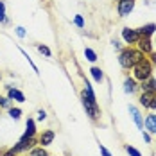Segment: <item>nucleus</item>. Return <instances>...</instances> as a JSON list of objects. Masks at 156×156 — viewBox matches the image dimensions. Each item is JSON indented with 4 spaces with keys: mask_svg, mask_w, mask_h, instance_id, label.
I'll list each match as a JSON object with an SVG mask.
<instances>
[{
    "mask_svg": "<svg viewBox=\"0 0 156 156\" xmlns=\"http://www.w3.org/2000/svg\"><path fill=\"white\" fill-rule=\"evenodd\" d=\"M83 104H84V108L90 113L92 119H97V117H99L97 101H95V95H94V92H92V86H90L88 83H86V90H84V94H83Z\"/></svg>",
    "mask_w": 156,
    "mask_h": 156,
    "instance_id": "1",
    "label": "nucleus"
},
{
    "mask_svg": "<svg viewBox=\"0 0 156 156\" xmlns=\"http://www.w3.org/2000/svg\"><path fill=\"white\" fill-rule=\"evenodd\" d=\"M142 59H144V54H142L140 50H133V48L124 50V52L120 54V58H119V61H120V65H122L124 68L135 66V65H136V63H140Z\"/></svg>",
    "mask_w": 156,
    "mask_h": 156,
    "instance_id": "2",
    "label": "nucleus"
},
{
    "mask_svg": "<svg viewBox=\"0 0 156 156\" xmlns=\"http://www.w3.org/2000/svg\"><path fill=\"white\" fill-rule=\"evenodd\" d=\"M135 77L140 79V81H145V79L151 77V63L144 61V59L140 63H136L135 65Z\"/></svg>",
    "mask_w": 156,
    "mask_h": 156,
    "instance_id": "3",
    "label": "nucleus"
},
{
    "mask_svg": "<svg viewBox=\"0 0 156 156\" xmlns=\"http://www.w3.org/2000/svg\"><path fill=\"white\" fill-rule=\"evenodd\" d=\"M133 7H135V0H120V4H119V13L122 16H126L133 11Z\"/></svg>",
    "mask_w": 156,
    "mask_h": 156,
    "instance_id": "4",
    "label": "nucleus"
},
{
    "mask_svg": "<svg viewBox=\"0 0 156 156\" xmlns=\"http://www.w3.org/2000/svg\"><path fill=\"white\" fill-rule=\"evenodd\" d=\"M122 36H124V40L127 43H135V41L140 40V34L136 31H133V29H124V31H122Z\"/></svg>",
    "mask_w": 156,
    "mask_h": 156,
    "instance_id": "5",
    "label": "nucleus"
},
{
    "mask_svg": "<svg viewBox=\"0 0 156 156\" xmlns=\"http://www.w3.org/2000/svg\"><path fill=\"white\" fill-rule=\"evenodd\" d=\"M32 145V136H23L22 140H20V144L18 145H15V151L18 153V151H23V149H27V147H31Z\"/></svg>",
    "mask_w": 156,
    "mask_h": 156,
    "instance_id": "6",
    "label": "nucleus"
},
{
    "mask_svg": "<svg viewBox=\"0 0 156 156\" xmlns=\"http://www.w3.org/2000/svg\"><path fill=\"white\" fill-rule=\"evenodd\" d=\"M129 111H131V115H133L136 126H138V127H144V122H142V117H140V113H138V109L135 108V106H129Z\"/></svg>",
    "mask_w": 156,
    "mask_h": 156,
    "instance_id": "7",
    "label": "nucleus"
},
{
    "mask_svg": "<svg viewBox=\"0 0 156 156\" xmlns=\"http://www.w3.org/2000/svg\"><path fill=\"white\" fill-rule=\"evenodd\" d=\"M145 126L151 133H156V115H149L147 120H145Z\"/></svg>",
    "mask_w": 156,
    "mask_h": 156,
    "instance_id": "8",
    "label": "nucleus"
},
{
    "mask_svg": "<svg viewBox=\"0 0 156 156\" xmlns=\"http://www.w3.org/2000/svg\"><path fill=\"white\" fill-rule=\"evenodd\" d=\"M144 90H145V92H151V94H153V92H156V81L154 79H145V83H144Z\"/></svg>",
    "mask_w": 156,
    "mask_h": 156,
    "instance_id": "9",
    "label": "nucleus"
},
{
    "mask_svg": "<svg viewBox=\"0 0 156 156\" xmlns=\"http://www.w3.org/2000/svg\"><path fill=\"white\" fill-rule=\"evenodd\" d=\"M140 52H151V41H149V38H142L140 40Z\"/></svg>",
    "mask_w": 156,
    "mask_h": 156,
    "instance_id": "10",
    "label": "nucleus"
},
{
    "mask_svg": "<svg viewBox=\"0 0 156 156\" xmlns=\"http://www.w3.org/2000/svg\"><path fill=\"white\" fill-rule=\"evenodd\" d=\"M154 25H153V23H149V25H145V27H142L140 31H138V34H140V36H149V34H153V32H154Z\"/></svg>",
    "mask_w": 156,
    "mask_h": 156,
    "instance_id": "11",
    "label": "nucleus"
},
{
    "mask_svg": "<svg viewBox=\"0 0 156 156\" xmlns=\"http://www.w3.org/2000/svg\"><path fill=\"white\" fill-rule=\"evenodd\" d=\"M52 140H54V133H52V131H45V133L41 135V144H43V145H48Z\"/></svg>",
    "mask_w": 156,
    "mask_h": 156,
    "instance_id": "12",
    "label": "nucleus"
},
{
    "mask_svg": "<svg viewBox=\"0 0 156 156\" xmlns=\"http://www.w3.org/2000/svg\"><path fill=\"white\" fill-rule=\"evenodd\" d=\"M9 97H11V99H16L18 102H23V101H25L23 94H22V92H18V90H9Z\"/></svg>",
    "mask_w": 156,
    "mask_h": 156,
    "instance_id": "13",
    "label": "nucleus"
},
{
    "mask_svg": "<svg viewBox=\"0 0 156 156\" xmlns=\"http://www.w3.org/2000/svg\"><path fill=\"white\" fill-rule=\"evenodd\" d=\"M153 97H154V95L151 94V92H145V94L142 95L140 102L144 104V106H151V101H153Z\"/></svg>",
    "mask_w": 156,
    "mask_h": 156,
    "instance_id": "14",
    "label": "nucleus"
},
{
    "mask_svg": "<svg viewBox=\"0 0 156 156\" xmlns=\"http://www.w3.org/2000/svg\"><path fill=\"white\" fill-rule=\"evenodd\" d=\"M32 135H34V120L29 119V120H27V131H25L23 136H32Z\"/></svg>",
    "mask_w": 156,
    "mask_h": 156,
    "instance_id": "15",
    "label": "nucleus"
},
{
    "mask_svg": "<svg viewBox=\"0 0 156 156\" xmlns=\"http://www.w3.org/2000/svg\"><path fill=\"white\" fill-rule=\"evenodd\" d=\"M92 76H94L95 81H99V83L102 81V72H101V68H97V66H94V68H92Z\"/></svg>",
    "mask_w": 156,
    "mask_h": 156,
    "instance_id": "16",
    "label": "nucleus"
},
{
    "mask_svg": "<svg viewBox=\"0 0 156 156\" xmlns=\"http://www.w3.org/2000/svg\"><path fill=\"white\" fill-rule=\"evenodd\" d=\"M84 54H86V58H88L90 61H95V59H97V56H95V52L92 50V48H86V50H84Z\"/></svg>",
    "mask_w": 156,
    "mask_h": 156,
    "instance_id": "17",
    "label": "nucleus"
},
{
    "mask_svg": "<svg viewBox=\"0 0 156 156\" xmlns=\"http://www.w3.org/2000/svg\"><path fill=\"white\" fill-rule=\"evenodd\" d=\"M135 90V81L133 79H127L126 81V92H133Z\"/></svg>",
    "mask_w": 156,
    "mask_h": 156,
    "instance_id": "18",
    "label": "nucleus"
},
{
    "mask_svg": "<svg viewBox=\"0 0 156 156\" xmlns=\"http://www.w3.org/2000/svg\"><path fill=\"white\" fill-rule=\"evenodd\" d=\"M0 22H5V5L0 2Z\"/></svg>",
    "mask_w": 156,
    "mask_h": 156,
    "instance_id": "19",
    "label": "nucleus"
},
{
    "mask_svg": "<svg viewBox=\"0 0 156 156\" xmlns=\"http://www.w3.org/2000/svg\"><path fill=\"white\" fill-rule=\"evenodd\" d=\"M31 156H47V153H45L43 149H34L31 153Z\"/></svg>",
    "mask_w": 156,
    "mask_h": 156,
    "instance_id": "20",
    "label": "nucleus"
},
{
    "mask_svg": "<svg viewBox=\"0 0 156 156\" xmlns=\"http://www.w3.org/2000/svg\"><path fill=\"white\" fill-rule=\"evenodd\" d=\"M20 113H22V111H20V109H9V115H11V117H13V119H20Z\"/></svg>",
    "mask_w": 156,
    "mask_h": 156,
    "instance_id": "21",
    "label": "nucleus"
},
{
    "mask_svg": "<svg viewBox=\"0 0 156 156\" xmlns=\"http://www.w3.org/2000/svg\"><path fill=\"white\" fill-rule=\"evenodd\" d=\"M127 153H129L131 156H142L140 153H138V151L135 149V147H129V145H127Z\"/></svg>",
    "mask_w": 156,
    "mask_h": 156,
    "instance_id": "22",
    "label": "nucleus"
},
{
    "mask_svg": "<svg viewBox=\"0 0 156 156\" xmlns=\"http://www.w3.org/2000/svg\"><path fill=\"white\" fill-rule=\"evenodd\" d=\"M38 50H40V52H43L45 56H50V50H48L47 47H43V45H40V47H38Z\"/></svg>",
    "mask_w": 156,
    "mask_h": 156,
    "instance_id": "23",
    "label": "nucleus"
},
{
    "mask_svg": "<svg viewBox=\"0 0 156 156\" xmlns=\"http://www.w3.org/2000/svg\"><path fill=\"white\" fill-rule=\"evenodd\" d=\"M76 25H77V27H83V25H84V22H83L81 16H76Z\"/></svg>",
    "mask_w": 156,
    "mask_h": 156,
    "instance_id": "24",
    "label": "nucleus"
},
{
    "mask_svg": "<svg viewBox=\"0 0 156 156\" xmlns=\"http://www.w3.org/2000/svg\"><path fill=\"white\" fill-rule=\"evenodd\" d=\"M101 153H102V156H111L109 154V151L106 149V147H102V145H101Z\"/></svg>",
    "mask_w": 156,
    "mask_h": 156,
    "instance_id": "25",
    "label": "nucleus"
},
{
    "mask_svg": "<svg viewBox=\"0 0 156 156\" xmlns=\"http://www.w3.org/2000/svg\"><path fill=\"white\" fill-rule=\"evenodd\" d=\"M16 32H18V36H22V38L25 36V31H23V27H18V29H16Z\"/></svg>",
    "mask_w": 156,
    "mask_h": 156,
    "instance_id": "26",
    "label": "nucleus"
},
{
    "mask_svg": "<svg viewBox=\"0 0 156 156\" xmlns=\"http://www.w3.org/2000/svg\"><path fill=\"white\" fill-rule=\"evenodd\" d=\"M45 117H47V113H45V111H40V113H38V119H40V120H43Z\"/></svg>",
    "mask_w": 156,
    "mask_h": 156,
    "instance_id": "27",
    "label": "nucleus"
},
{
    "mask_svg": "<svg viewBox=\"0 0 156 156\" xmlns=\"http://www.w3.org/2000/svg\"><path fill=\"white\" fill-rule=\"evenodd\" d=\"M0 104L2 106H7V99H0Z\"/></svg>",
    "mask_w": 156,
    "mask_h": 156,
    "instance_id": "28",
    "label": "nucleus"
},
{
    "mask_svg": "<svg viewBox=\"0 0 156 156\" xmlns=\"http://www.w3.org/2000/svg\"><path fill=\"white\" fill-rule=\"evenodd\" d=\"M151 108H156V97H153V101H151Z\"/></svg>",
    "mask_w": 156,
    "mask_h": 156,
    "instance_id": "29",
    "label": "nucleus"
},
{
    "mask_svg": "<svg viewBox=\"0 0 156 156\" xmlns=\"http://www.w3.org/2000/svg\"><path fill=\"white\" fill-rule=\"evenodd\" d=\"M15 153H16V151H15V149H13V151H9V153H5V154H4V156H15Z\"/></svg>",
    "mask_w": 156,
    "mask_h": 156,
    "instance_id": "30",
    "label": "nucleus"
},
{
    "mask_svg": "<svg viewBox=\"0 0 156 156\" xmlns=\"http://www.w3.org/2000/svg\"><path fill=\"white\" fill-rule=\"evenodd\" d=\"M153 59H154V63H156V56H153Z\"/></svg>",
    "mask_w": 156,
    "mask_h": 156,
    "instance_id": "31",
    "label": "nucleus"
}]
</instances>
